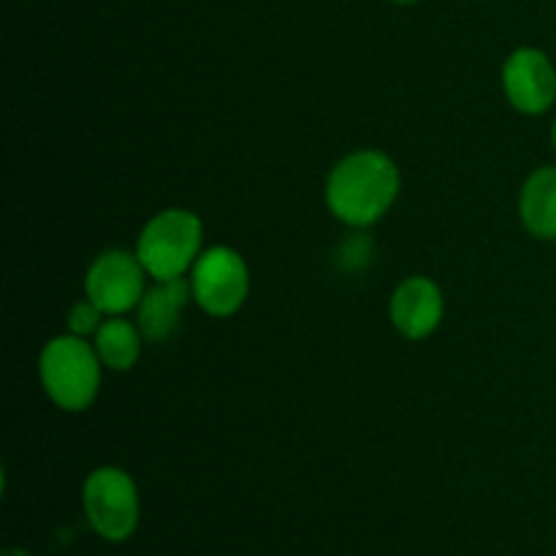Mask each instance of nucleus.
I'll return each instance as SVG.
<instances>
[{"instance_id":"10","label":"nucleus","mask_w":556,"mask_h":556,"mask_svg":"<svg viewBox=\"0 0 556 556\" xmlns=\"http://www.w3.org/2000/svg\"><path fill=\"white\" fill-rule=\"evenodd\" d=\"M521 226L535 239H556V166H541L527 177L519 195Z\"/></svg>"},{"instance_id":"9","label":"nucleus","mask_w":556,"mask_h":556,"mask_svg":"<svg viewBox=\"0 0 556 556\" xmlns=\"http://www.w3.org/2000/svg\"><path fill=\"white\" fill-rule=\"evenodd\" d=\"M190 299H193V288L185 277L155 280V286L147 288L139 307H136V326H139L141 337L147 342H157V345L172 340Z\"/></svg>"},{"instance_id":"11","label":"nucleus","mask_w":556,"mask_h":556,"mask_svg":"<svg viewBox=\"0 0 556 556\" xmlns=\"http://www.w3.org/2000/svg\"><path fill=\"white\" fill-rule=\"evenodd\" d=\"M141 342H144V337H141L139 326L130 324L123 315H106L101 329L96 331L92 345H96L103 367L112 369V372H128L139 362Z\"/></svg>"},{"instance_id":"8","label":"nucleus","mask_w":556,"mask_h":556,"mask_svg":"<svg viewBox=\"0 0 556 556\" xmlns=\"http://www.w3.org/2000/svg\"><path fill=\"white\" fill-rule=\"evenodd\" d=\"M389 315L394 329L400 331L405 340L418 342L427 340L429 334L440 329L445 315V299L443 291L434 280L424 275L405 277L396 286L394 296H391Z\"/></svg>"},{"instance_id":"12","label":"nucleus","mask_w":556,"mask_h":556,"mask_svg":"<svg viewBox=\"0 0 556 556\" xmlns=\"http://www.w3.org/2000/svg\"><path fill=\"white\" fill-rule=\"evenodd\" d=\"M106 320V313H103L101 307H98L96 302H90V299H81V302H76L74 307L68 309V334H76V337H96V331L101 329V324Z\"/></svg>"},{"instance_id":"14","label":"nucleus","mask_w":556,"mask_h":556,"mask_svg":"<svg viewBox=\"0 0 556 556\" xmlns=\"http://www.w3.org/2000/svg\"><path fill=\"white\" fill-rule=\"evenodd\" d=\"M394 3H402V5H407V3H418V0H394Z\"/></svg>"},{"instance_id":"6","label":"nucleus","mask_w":556,"mask_h":556,"mask_svg":"<svg viewBox=\"0 0 556 556\" xmlns=\"http://www.w3.org/2000/svg\"><path fill=\"white\" fill-rule=\"evenodd\" d=\"M147 277L150 275L136 258V253L106 250L87 269L85 293L106 315H125L128 309L139 307L141 296L147 293Z\"/></svg>"},{"instance_id":"7","label":"nucleus","mask_w":556,"mask_h":556,"mask_svg":"<svg viewBox=\"0 0 556 556\" xmlns=\"http://www.w3.org/2000/svg\"><path fill=\"white\" fill-rule=\"evenodd\" d=\"M503 90L510 106L527 117L546 114L556 103V68L546 52L521 47L503 65Z\"/></svg>"},{"instance_id":"5","label":"nucleus","mask_w":556,"mask_h":556,"mask_svg":"<svg viewBox=\"0 0 556 556\" xmlns=\"http://www.w3.org/2000/svg\"><path fill=\"white\" fill-rule=\"evenodd\" d=\"M193 299L212 318H231L244 307L250 293V269L242 253L228 244L204 250L188 275Z\"/></svg>"},{"instance_id":"13","label":"nucleus","mask_w":556,"mask_h":556,"mask_svg":"<svg viewBox=\"0 0 556 556\" xmlns=\"http://www.w3.org/2000/svg\"><path fill=\"white\" fill-rule=\"evenodd\" d=\"M552 141H554V152H556V119H554V128H552Z\"/></svg>"},{"instance_id":"2","label":"nucleus","mask_w":556,"mask_h":556,"mask_svg":"<svg viewBox=\"0 0 556 556\" xmlns=\"http://www.w3.org/2000/svg\"><path fill=\"white\" fill-rule=\"evenodd\" d=\"M101 358L96 345L76 334H60L43 345L38 356V380L54 407L81 413L101 391Z\"/></svg>"},{"instance_id":"1","label":"nucleus","mask_w":556,"mask_h":556,"mask_svg":"<svg viewBox=\"0 0 556 556\" xmlns=\"http://www.w3.org/2000/svg\"><path fill=\"white\" fill-rule=\"evenodd\" d=\"M402 190L396 163L380 150H356L334 163L326 179V206L351 228H369L386 217Z\"/></svg>"},{"instance_id":"3","label":"nucleus","mask_w":556,"mask_h":556,"mask_svg":"<svg viewBox=\"0 0 556 556\" xmlns=\"http://www.w3.org/2000/svg\"><path fill=\"white\" fill-rule=\"evenodd\" d=\"M204 244V223L190 210H163L144 223L136 239V258L152 280L190 275Z\"/></svg>"},{"instance_id":"4","label":"nucleus","mask_w":556,"mask_h":556,"mask_svg":"<svg viewBox=\"0 0 556 556\" xmlns=\"http://www.w3.org/2000/svg\"><path fill=\"white\" fill-rule=\"evenodd\" d=\"M81 508L103 541H128L139 527V489L123 467H98L85 478Z\"/></svg>"}]
</instances>
